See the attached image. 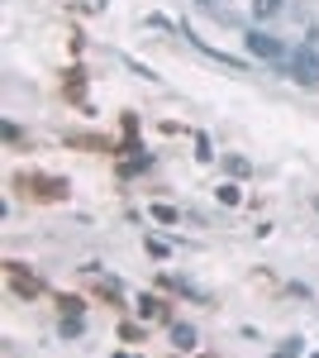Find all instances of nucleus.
<instances>
[{
    "label": "nucleus",
    "mask_w": 319,
    "mask_h": 358,
    "mask_svg": "<svg viewBox=\"0 0 319 358\" xmlns=\"http://www.w3.org/2000/svg\"><path fill=\"white\" fill-rule=\"evenodd\" d=\"M200 5H205V10H219V0H200Z\"/></svg>",
    "instance_id": "obj_9"
},
{
    "label": "nucleus",
    "mask_w": 319,
    "mask_h": 358,
    "mask_svg": "<svg viewBox=\"0 0 319 358\" xmlns=\"http://www.w3.org/2000/svg\"><path fill=\"white\" fill-rule=\"evenodd\" d=\"M295 354H300V339H286V344L276 349V358H295Z\"/></svg>",
    "instance_id": "obj_8"
},
{
    "label": "nucleus",
    "mask_w": 319,
    "mask_h": 358,
    "mask_svg": "<svg viewBox=\"0 0 319 358\" xmlns=\"http://www.w3.org/2000/svg\"><path fill=\"white\" fill-rule=\"evenodd\" d=\"M248 53L262 57V62H281L286 48H281V38H272V34H262V29H248Z\"/></svg>",
    "instance_id": "obj_2"
},
{
    "label": "nucleus",
    "mask_w": 319,
    "mask_h": 358,
    "mask_svg": "<svg viewBox=\"0 0 319 358\" xmlns=\"http://www.w3.org/2000/svg\"><path fill=\"white\" fill-rule=\"evenodd\" d=\"M138 315L158 320V315H162V301H158V296H138Z\"/></svg>",
    "instance_id": "obj_6"
},
{
    "label": "nucleus",
    "mask_w": 319,
    "mask_h": 358,
    "mask_svg": "<svg viewBox=\"0 0 319 358\" xmlns=\"http://www.w3.org/2000/svg\"><path fill=\"white\" fill-rule=\"evenodd\" d=\"M310 206H315V210H319V196H315V201H310Z\"/></svg>",
    "instance_id": "obj_10"
},
{
    "label": "nucleus",
    "mask_w": 319,
    "mask_h": 358,
    "mask_svg": "<svg viewBox=\"0 0 319 358\" xmlns=\"http://www.w3.org/2000/svg\"><path fill=\"white\" fill-rule=\"evenodd\" d=\"M172 344L177 349H195V330L191 325H172Z\"/></svg>",
    "instance_id": "obj_4"
},
{
    "label": "nucleus",
    "mask_w": 319,
    "mask_h": 358,
    "mask_svg": "<svg viewBox=\"0 0 319 358\" xmlns=\"http://www.w3.org/2000/svg\"><path fill=\"white\" fill-rule=\"evenodd\" d=\"M291 77L300 86H315L319 82V53L305 43V48H295V57H291Z\"/></svg>",
    "instance_id": "obj_1"
},
{
    "label": "nucleus",
    "mask_w": 319,
    "mask_h": 358,
    "mask_svg": "<svg viewBox=\"0 0 319 358\" xmlns=\"http://www.w3.org/2000/svg\"><path fill=\"white\" fill-rule=\"evenodd\" d=\"M214 196H219V206H239V201H243V192L234 187V182H224V187H219Z\"/></svg>",
    "instance_id": "obj_5"
},
{
    "label": "nucleus",
    "mask_w": 319,
    "mask_h": 358,
    "mask_svg": "<svg viewBox=\"0 0 319 358\" xmlns=\"http://www.w3.org/2000/svg\"><path fill=\"white\" fill-rule=\"evenodd\" d=\"M195 158H200V163H210L214 153H210V138L205 134H195Z\"/></svg>",
    "instance_id": "obj_7"
},
{
    "label": "nucleus",
    "mask_w": 319,
    "mask_h": 358,
    "mask_svg": "<svg viewBox=\"0 0 319 358\" xmlns=\"http://www.w3.org/2000/svg\"><path fill=\"white\" fill-rule=\"evenodd\" d=\"M281 15V0H253V20H276Z\"/></svg>",
    "instance_id": "obj_3"
}]
</instances>
